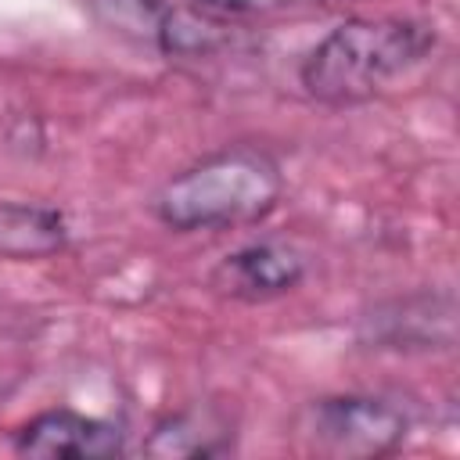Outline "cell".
I'll return each mask as SVG.
<instances>
[{"label": "cell", "instance_id": "obj_6", "mask_svg": "<svg viewBox=\"0 0 460 460\" xmlns=\"http://www.w3.org/2000/svg\"><path fill=\"white\" fill-rule=\"evenodd\" d=\"M370 338L392 349H449L453 345V302L435 295L399 298L370 313Z\"/></svg>", "mask_w": 460, "mask_h": 460}, {"label": "cell", "instance_id": "obj_7", "mask_svg": "<svg viewBox=\"0 0 460 460\" xmlns=\"http://www.w3.org/2000/svg\"><path fill=\"white\" fill-rule=\"evenodd\" d=\"M230 446H234L230 417L219 413L216 406H198L155 424L151 438L144 442V453L147 456H219V453H230Z\"/></svg>", "mask_w": 460, "mask_h": 460}, {"label": "cell", "instance_id": "obj_8", "mask_svg": "<svg viewBox=\"0 0 460 460\" xmlns=\"http://www.w3.org/2000/svg\"><path fill=\"white\" fill-rule=\"evenodd\" d=\"M65 244V219L40 205H0V255L36 259Z\"/></svg>", "mask_w": 460, "mask_h": 460}, {"label": "cell", "instance_id": "obj_1", "mask_svg": "<svg viewBox=\"0 0 460 460\" xmlns=\"http://www.w3.org/2000/svg\"><path fill=\"white\" fill-rule=\"evenodd\" d=\"M435 50V29L413 18H352L302 61V86L320 104H363Z\"/></svg>", "mask_w": 460, "mask_h": 460}, {"label": "cell", "instance_id": "obj_3", "mask_svg": "<svg viewBox=\"0 0 460 460\" xmlns=\"http://www.w3.org/2000/svg\"><path fill=\"white\" fill-rule=\"evenodd\" d=\"M305 442L334 460H374L402 446L406 413L377 395H331L305 410Z\"/></svg>", "mask_w": 460, "mask_h": 460}, {"label": "cell", "instance_id": "obj_4", "mask_svg": "<svg viewBox=\"0 0 460 460\" xmlns=\"http://www.w3.org/2000/svg\"><path fill=\"white\" fill-rule=\"evenodd\" d=\"M305 273V262L288 244H244L230 255H223L208 277V284L237 302H266L284 291H291Z\"/></svg>", "mask_w": 460, "mask_h": 460}, {"label": "cell", "instance_id": "obj_9", "mask_svg": "<svg viewBox=\"0 0 460 460\" xmlns=\"http://www.w3.org/2000/svg\"><path fill=\"white\" fill-rule=\"evenodd\" d=\"M93 7L104 25H111L115 32L147 40V43L158 40V29L165 18V4L158 0H93Z\"/></svg>", "mask_w": 460, "mask_h": 460}, {"label": "cell", "instance_id": "obj_5", "mask_svg": "<svg viewBox=\"0 0 460 460\" xmlns=\"http://www.w3.org/2000/svg\"><path fill=\"white\" fill-rule=\"evenodd\" d=\"M122 428L111 420H97V417H83L75 410H47L40 417H32L18 435H14V449L25 456H75V460H104L122 453Z\"/></svg>", "mask_w": 460, "mask_h": 460}, {"label": "cell", "instance_id": "obj_2", "mask_svg": "<svg viewBox=\"0 0 460 460\" xmlns=\"http://www.w3.org/2000/svg\"><path fill=\"white\" fill-rule=\"evenodd\" d=\"M280 198V165L248 144L223 147L172 176L155 212L172 230H216L262 219Z\"/></svg>", "mask_w": 460, "mask_h": 460}, {"label": "cell", "instance_id": "obj_10", "mask_svg": "<svg viewBox=\"0 0 460 460\" xmlns=\"http://www.w3.org/2000/svg\"><path fill=\"white\" fill-rule=\"evenodd\" d=\"M201 7L212 11H230V14H252V11H277L291 4H331V0H198Z\"/></svg>", "mask_w": 460, "mask_h": 460}]
</instances>
